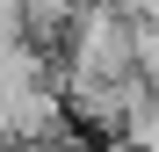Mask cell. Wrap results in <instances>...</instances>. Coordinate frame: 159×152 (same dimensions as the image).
<instances>
[{"label": "cell", "mask_w": 159, "mask_h": 152, "mask_svg": "<svg viewBox=\"0 0 159 152\" xmlns=\"http://www.w3.org/2000/svg\"><path fill=\"white\" fill-rule=\"evenodd\" d=\"M101 152H138V145H130V138H109V145H101Z\"/></svg>", "instance_id": "3"}, {"label": "cell", "mask_w": 159, "mask_h": 152, "mask_svg": "<svg viewBox=\"0 0 159 152\" xmlns=\"http://www.w3.org/2000/svg\"><path fill=\"white\" fill-rule=\"evenodd\" d=\"M123 72H138V58H130V15L109 7V0L72 7V22H65V80H123Z\"/></svg>", "instance_id": "1"}, {"label": "cell", "mask_w": 159, "mask_h": 152, "mask_svg": "<svg viewBox=\"0 0 159 152\" xmlns=\"http://www.w3.org/2000/svg\"><path fill=\"white\" fill-rule=\"evenodd\" d=\"M138 152H159V94H145L138 101V116H130V131H123Z\"/></svg>", "instance_id": "2"}, {"label": "cell", "mask_w": 159, "mask_h": 152, "mask_svg": "<svg viewBox=\"0 0 159 152\" xmlns=\"http://www.w3.org/2000/svg\"><path fill=\"white\" fill-rule=\"evenodd\" d=\"M0 152H15V145H0Z\"/></svg>", "instance_id": "4"}]
</instances>
